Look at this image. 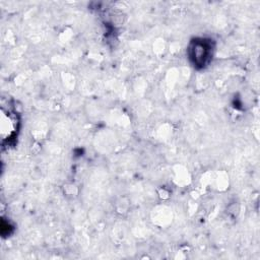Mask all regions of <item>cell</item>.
<instances>
[{
  "label": "cell",
  "instance_id": "cell-1",
  "mask_svg": "<svg viewBox=\"0 0 260 260\" xmlns=\"http://www.w3.org/2000/svg\"><path fill=\"white\" fill-rule=\"evenodd\" d=\"M210 45L205 41H196L190 47V57L196 65H205L210 56Z\"/></svg>",
  "mask_w": 260,
  "mask_h": 260
}]
</instances>
